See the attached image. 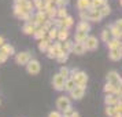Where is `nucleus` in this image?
Returning <instances> with one entry per match:
<instances>
[{"mask_svg": "<svg viewBox=\"0 0 122 117\" xmlns=\"http://www.w3.org/2000/svg\"><path fill=\"white\" fill-rule=\"evenodd\" d=\"M32 36H33L36 40H41V39H44L45 36H47V30H45L43 26H39V28L34 29V32H33Z\"/></svg>", "mask_w": 122, "mask_h": 117, "instance_id": "nucleus-20", "label": "nucleus"}, {"mask_svg": "<svg viewBox=\"0 0 122 117\" xmlns=\"http://www.w3.org/2000/svg\"><path fill=\"white\" fill-rule=\"evenodd\" d=\"M0 103H1V100H0Z\"/></svg>", "mask_w": 122, "mask_h": 117, "instance_id": "nucleus-54", "label": "nucleus"}, {"mask_svg": "<svg viewBox=\"0 0 122 117\" xmlns=\"http://www.w3.org/2000/svg\"><path fill=\"white\" fill-rule=\"evenodd\" d=\"M32 58V54L29 51H21V52H15V63L17 65H21V66H25L29 62V59Z\"/></svg>", "mask_w": 122, "mask_h": 117, "instance_id": "nucleus-4", "label": "nucleus"}, {"mask_svg": "<svg viewBox=\"0 0 122 117\" xmlns=\"http://www.w3.org/2000/svg\"><path fill=\"white\" fill-rule=\"evenodd\" d=\"M50 44H52V41H51L47 36H45L44 39L39 40V50L41 51V52H45V51H47V48L50 47Z\"/></svg>", "mask_w": 122, "mask_h": 117, "instance_id": "nucleus-22", "label": "nucleus"}, {"mask_svg": "<svg viewBox=\"0 0 122 117\" xmlns=\"http://www.w3.org/2000/svg\"><path fill=\"white\" fill-rule=\"evenodd\" d=\"M114 88H115V84L106 81L104 87H103V91H104V94H112L114 92Z\"/></svg>", "mask_w": 122, "mask_h": 117, "instance_id": "nucleus-30", "label": "nucleus"}, {"mask_svg": "<svg viewBox=\"0 0 122 117\" xmlns=\"http://www.w3.org/2000/svg\"><path fill=\"white\" fill-rule=\"evenodd\" d=\"M103 19V17L100 15L99 8H89L88 10V21L93 23H99Z\"/></svg>", "mask_w": 122, "mask_h": 117, "instance_id": "nucleus-9", "label": "nucleus"}, {"mask_svg": "<svg viewBox=\"0 0 122 117\" xmlns=\"http://www.w3.org/2000/svg\"><path fill=\"white\" fill-rule=\"evenodd\" d=\"M0 51H3V52H4V54H6L7 56H12V55H15V48H14V45L7 44V43H4V44L0 47Z\"/></svg>", "mask_w": 122, "mask_h": 117, "instance_id": "nucleus-19", "label": "nucleus"}, {"mask_svg": "<svg viewBox=\"0 0 122 117\" xmlns=\"http://www.w3.org/2000/svg\"><path fill=\"white\" fill-rule=\"evenodd\" d=\"M41 26H43L45 30H48V29L52 28V21H51V19H47V21H44V22H43V25H41Z\"/></svg>", "mask_w": 122, "mask_h": 117, "instance_id": "nucleus-43", "label": "nucleus"}, {"mask_svg": "<svg viewBox=\"0 0 122 117\" xmlns=\"http://www.w3.org/2000/svg\"><path fill=\"white\" fill-rule=\"evenodd\" d=\"M34 10H43L44 8V0H32Z\"/></svg>", "mask_w": 122, "mask_h": 117, "instance_id": "nucleus-35", "label": "nucleus"}, {"mask_svg": "<svg viewBox=\"0 0 122 117\" xmlns=\"http://www.w3.org/2000/svg\"><path fill=\"white\" fill-rule=\"evenodd\" d=\"M19 1H21V0H14V4H18Z\"/></svg>", "mask_w": 122, "mask_h": 117, "instance_id": "nucleus-51", "label": "nucleus"}, {"mask_svg": "<svg viewBox=\"0 0 122 117\" xmlns=\"http://www.w3.org/2000/svg\"><path fill=\"white\" fill-rule=\"evenodd\" d=\"M99 12H100V15L104 18V17H108L111 14V7L108 3H106V4H103V6H100L99 7Z\"/></svg>", "mask_w": 122, "mask_h": 117, "instance_id": "nucleus-25", "label": "nucleus"}, {"mask_svg": "<svg viewBox=\"0 0 122 117\" xmlns=\"http://www.w3.org/2000/svg\"><path fill=\"white\" fill-rule=\"evenodd\" d=\"M62 25H63V28L70 29L74 25V18L71 15H66L65 18H62Z\"/></svg>", "mask_w": 122, "mask_h": 117, "instance_id": "nucleus-24", "label": "nucleus"}, {"mask_svg": "<svg viewBox=\"0 0 122 117\" xmlns=\"http://www.w3.org/2000/svg\"><path fill=\"white\" fill-rule=\"evenodd\" d=\"M66 15H69L66 7H56V18H65Z\"/></svg>", "mask_w": 122, "mask_h": 117, "instance_id": "nucleus-29", "label": "nucleus"}, {"mask_svg": "<svg viewBox=\"0 0 122 117\" xmlns=\"http://www.w3.org/2000/svg\"><path fill=\"white\" fill-rule=\"evenodd\" d=\"M114 111H115V113H122V102H121V99L114 105Z\"/></svg>", "mask_w": 122, "mask_h": 117, "instance_id": "nucleus-39", "label": "nucleus"}, {"mask_svg": "<svg viewBox=\"0 0 122 117\" xmlns=\"http://www.w3.org/2000/svg\"><path fill=\"white\" fill-rule=\"evenodd\" d=\"M7 59H8V56H7L3 51H0V63H4Z\"/></svg>", "mask_w": 122, "mask_h": 117, "instance_id": "nucleus-45", "label": "nucleus"}, {"mask_svg": "<svg viewBox=\"0 0 122 117\" xmlns=\"http://www.w3.org/2000/svg\"><path fill=\"white\" fill-rule=\"evenodd\" d=\"M62 117H70L69 114H62Z\"/></svg>", "mask_w": 122, "mask_h": 117, "instance_id": "nucleus-52", "label": "nucleus"}, {"mask_svg": "<svg viewBox=\"0 0 122 117\" xmlns=\"http://www.w3.org/2000/svg\"><path fill=\"white\" fill-rule=\"evenodd\" d=\"M85 52H86V50H85V47H84V43H77V41H74V43H73L71 52H70V54L82 55V54H85Z\"/></svg>", "mask_w": 122, "mask_h": 117, "instance_id": "nucleus-11", "label": "nucleus"}, {"mask_svg": "<svg viewBox=\"0 0 122 117\" xmlns=\"http://www.w3.org/2000/svg\"><path fill=\"white\" fill-rule=\"evenodd\" d=\"M48 117H62V113L59 110H52L50 114H48Z\"/></svg>", "mask_w": 122, "mask_h": 117, "instance_id": "nucleus-44", "label": "nucleus"}, {"mask_svg": "<svg viewBox=\"0 0 122 117\" xmlns=\"http://www.w3.org/2000/svg\"><path fill=\"white\" fill-rule=\"evenodd\" d=\"M106 3H107V0H91V7L89 8H99L100 6H103Z\"/></svg>", "mask_w": 122, "mask_h": 117, "instance_id": "nucleus-31", "label": "nucleus"}, {"mask_svg": "<svg viewBox=\"0 0 122 117\" xmlns=\"http://www.w3.org/2000/svg\"><path fill=\"white\" fill-rule=\"evenodd\" d=\"M106 81L112 83V84H115V85H121L122 78H121L119 73L117 72V70H110V72L107 73V76H106Z\"/></svg>", "mask_w": 122, "mask_h": 117, "instance_id": "nucleus-8", "label": "nucleus"}, {"mask_svg": "<svg viewBox=\"0 0 122 117\" xmlns=\"http://www.w3.org/2000/svg\"><path fill=\"white\" fill-rule=\"evenodd\" d=\"M59 74H62L65 78H69V77H70V67L62 66L61 69H59Z\"/></svg>", "mask_w": 122, "mask_h": 117, "instance_id": "nucleus-33", "label": "nucleus"}, {"mask_svg": "<svg viewBox=\"0 0 122 117\" xmlns=\"http://www.w3.org/2000/svg\"><path fill=\"white\" fill-rule=\"evenodd\" d=\"M18 6L22 8L23 11H33L34 7H33V3H32V0H21L19 3H18Z\"/></svg>", "mask_w": 122, "mask_h": 117, "instance_id": "nucleus-16", "label": "nucleus"}, {"mask_svg": "<svg viewBox=\"0 0 122 117\" xmlns=\"http://www.w3.org/2000/svg\"><path fill=\"white\" fill-rule=\"evenodd\" d=\"M69 116H70V117H81V116H80V113H78V111H76L74 109H73V111L69 114Z\"/></svg>", "mask_w": 122, "mask_h": 117, "instance_id": "nucleus-48", "label": "nucleus"}, {"mask_svg": "<svg viewBox=\"0 0 122 117\" xmlns=\"http://www.w3.org/2000/svg\"><path fill=\"white\" fill-rule=\"evenodd\" d=\"M76 87V83L73 81V78H66L65 80V85H63V91H66V92H70L73 88Z\"/></svg>", "mask_w": 122, "mask_h": 117, "instance_id": "nucleus-26", "label": "nucleus"}, {"mask_svg": "<svg viewBox=\"0 0 122 117\" xmlns=\"http://www.w3.org/2000/svg\"><path fill=\"white\" fill-rule=\"evenodd\" d=\"M47 17H48V19H52V18L56 17V7L55 8H52V10H48V11H47Z\"/></svg>", "mask_w": 122, "mask_h": 117, "instance_id": "nucleus-40", "label": "nucleus"}, {"mask_svg": "<svg viewBox=\"0 0 122 117\" xmlns=\"http://www.w3.org/2000/svg\"><path fill=\"white\" fill-rule=\"evenodd\" d=\"M114 25H115L117 28L122 29V19H117V21H115V23H114Z\"/></svg>", "mask_w": 122, "mask_h": 117, "instance_id": "nucleus-47", "label": "nucleus"}, {"mask_svg": "<svg viewBox=\"0 0 122 117\" xmlns=\"http://www.w3.org/2000/svg\"><path fill=\"white\" fill-rule=\"evenodd\" d=\"M55 59L59 62V63H65V62H67V59H69V54H67V52H63L62 55H59L58 58H55Z\"/></svg>", "mask_w": 122, "mask_h": 117, "instance_id": "nucleus-37", "label": "nucleus"}, {"mask_svg": "<svg viewBox=\"0 0 122 117\" xmlns=\"http://www.w3.org/2000/svg\"><path fill=\"white\" fill-rule=\"evenodd\" d=\"M112 117H122V114H121V113H115Z\"/></svg>", "mask_w": 122, "mask_h": 117, "instance_id": "nucleus-50", "label": "nucleus"}, {"mask_svg": "<svg viewBox=\"0 0 122 117\" xmlns=\"http://www.w3.org/2000/svg\"><path fill=\"white\" fill-rule=\"evenodd\" d=\"M91 29H92V25L89 21H80L77 23V26H76V30H85V32H91Z\"/></svg>", "mask_w": 122, "mask_h": 117, "instance_id": "nucleus-21", "label": "nucleus"}, {"mask_svg": "<svg viewBox=\"0 0 122 117\" xmlns=\"http://www.w3.org/2000/svg\"><path fill=\"white\" fill-rule=\"evenodd\" d=\"M84 47H85V50L86 51H96L97 50V47H99V40L96 36H89L85 39L84 41Z\"/></svg>", "mask_w": 122, "mask_h": 117, "instance_id": "nucleus-3", "label": "nucleus"}, {"mask_svg": "<svg viewBox=\"0 0 122 117\" xmlns=\"http://www.w3.org/2000/svg\"><path fill=\"white\" fill-rule=\"evenodd\" d=\"M69 36H70L69 29L59 28V29H58V36H56V40H59V41H65L66 39H69Z\"/></svg>", "mask_w": 122, "mask_h": 117, "instance_id": "nucleus-18", "label": "nucleus"}, {"mask_svg": "<svg viewBox=\"0 0 122 117\" xmlns=\"http://www.w3.org/2000/svg\"><path fill=\"white\" fill-rule=\"evenodd\" d=\"M104 113H106V116H107V117H112L114 114H115V111H114V106H107V105H106Z\"/></svg>", "mask_w": 122, "mask_h": 117, "instance_id": "nucleus-36", "label": "nucleus"}, {"mask_svg": "<svg viewBox=\"0 0 122 117\" xmlns=\"http://www.w3.org/2000/svg\"><path fill=\"white\" fill-rule=\"evenodd\" d=\"M88 32H85V30H76V33H74V41H77V43H84L85 39L88 37Z\"/></svg>", "mask_w": 122, "mask_h": 117, "instance_id": "nucleus-17", "label": "nucleus"}, {"mask_svg": "<svg viewBox=\"0 0 122 117\" xmlns=\"http://www.w3.org/2000/svg\"><path fill=\"white\" fill-rule=\"evenodd\" d=\"M69 3H70V0H58L56 1V7H67Z\"/></svg>", "mask_w": 122, "mask_h": 117, "instance_id": "nucleus-42", "label": "nucleus"}, {"mask_svg": "<svg viewBox=\"0 0 122 117\" xmlns=\"http://www.w3.org/2000/svg\"><path fill=\"white\" fill-rule=\"evenodd\" d=\"M34 29H36L34 23L32 22V21H26V22L23 23V26H22V32L25 34H28V36H32L33 32H34Z\"/></svg>", "mask_w": 122, "mask_h": 117, "instance_id": "nucleus-13", "label": "nucleus"}, {"mask_svg": "<svg viewBox=\"0 0 122 117\" xmlns=\"http://www.w3.org/2000/svg\"><path fill=\"white\" fill-rule=\"evenodd\" d=\"M55 105H56V109H58V110L62 113V111L65 110L66 107H69V106L71 105V100H70V98H69V96L61 95V96L56 99V103H55Z\"/></svg>", "mask_w": 122, "mask_h": 117, "instance_id": "nucleus-6", "label": "nucleus"}, {"mask_svg": "<svg viewBox=\"0 0 122 117\" xmlns=\"http://www.w3.org/2000/svg\"><path fill=\"white\" fill-rule=\"evenodd\" d=\"M110 37H111V34H110V32H108V29H107V28L103 29V30H102V34H100V39H102V41H103V43H106V41L110 39Z\"/></svg>", "mask_w": 122, "mask_h": 117, "instance_id": "nucleus-34", "label": "nucleus"}, {"mask_svg": "<svg viewBox=\"0 0 122 117\" xmlns=\"http://www.w3.org/2000/svg\"><path fill=\"white\" fill-rule=\"evenodd\" d=\"M70 94V98L73 100H80L84 98V95H85V87H81V85H76L74 88L69 92Z\"/></svg>", "mask_w": 122, "mask_h": 117, "instance_id": "nucleus-7", "label": "nucleus"}, {"mask_svg": "<svg viewBox=\"0 0 122 117\" xmlns=\"http://www.w3.org/2000/svg\"><path fill=\"white\" fill-rule=\"evenodd\" d=\"M73 43H74V41H71V40H69V39H66L65 41H62V50L65 51V52H67V54H70V52H71Z\"/></svg>", "mask_w": 122, "mask_h": 117, "instance_id": "nucleus-27", "label": "nucleus"}, {"mask_svg": "<svg viewBox=\"0 0 122 117\" xmlns=\"http://www.w3.org/2000/svg\"><path fill=\"white\" fill-rule=\"evenodd\" d=\"M4 43H6V40H4V37H3V36H0V47H1V45L4 44Z\"/></svg>", "mask_w": 122, "mask_h": 117, "instance_id": "nucleus-49", "label": "nucleus"}, {"mask_svg": "<svg viewBox=\"0 0 122 117\" xmlns=\"http://www.w3.org/2000/svg\"><path fill=\"white\" fill-rule=\"evenodd\" d=\"M119 99H121V98H118V96H117V95H114V94H106V96H104V105L114 106Z\"/></svg>", "mask_w": 122, "mask_h": 117, "instance_id": "nucleus-14", "label": "nucleus"}, {"mask_svg": "<svg viewBox=\"0 0 122 117\" xmlns=\"http://www.w3.org/2000/svg\"><path fill=\"white\" fill-rule=\"evenodd\" d=\"M73 111V106L70 105L69 106V107H66V109H65V110L62 111V114H70V113H71Z\"/></svg>", "mask_w": 122, "mask_h": 117, "instance_id": "nucleus-46", "label": "nucleus"}, {"mask_svg": "<svg viewBox=\"0 0 122 117\" xmlns=\"http://www.w3.org/2000/svg\"><path fill=\"white\" fill-rule=\"evenodd\" d=\"M108 58H110V61H112V62L121 61L122 48H112V50H108Z\"/></svg>", "mask_w": 122, "mask_h": 117, "instance_id": "nucleus-10", "label": "nucleus"}, {"mask_svg": "<svg viewBox=\"0 0 122 117\" xmlns=\"http://www.w3.org/2000/svg\"><path fill=\"white\" fill-rule=\"evenodd\" d=\"M56 36H58V28L52 26L51 29H48V30H47V37H48L51 41L56 40Z\"/></svg>", "mask_w": 122, "mask_h": 117, "instance_id": "nucleus-28", "label": "nucleus"}, {"mask_svg": "<svg viewBox=\"0 0 122 117\" xmlns=\"http://www.w3.org/2000/svg\"><path fill=\"white\" fill-rule=\"evenodd\" d=\"M65 80L66 78L63 77L59 73H55L54 77H52V87L55 91H63V85H65Z\"/></svg>", "mask_w": 122, "mask_h": 117, "instance_id": "nucleus-5", "label": "nucleus"}, {"mask_svg": "<svg viewBox=\"0 0 122 117\" xmlns=\"http://www.w3.org/2000/svg\"><path fill=\"white\" fill-rule=\"evenodd\" d=\"M106 45L108 50H112V48H122L121 44V39H114V37H110V39L106 41Z\"/></svg>", "mask_w": 122, "mask_h": 117, "instance_id": "nucleus-12", "label": "nucleus"}, {"mask_svg": "<svg viewBox=\"0 0 122 117\" xmlns=\"http://www.w3.org/2000/svg\"><path fill=\"white\" fill-rule=\"evenodd\" d=\"M80 19H81V21H88V10L80 11Z\"/></svg>", "mask_w": 122, "mask_h": 117, "instance_id": "nucleus-41", "label": "nucleus"}, {"mask_svg": "<svg viewBox=\"0 0 122 117\" xmlns=\"http://www.w3.org/2000/svg\"><path fill=\"white\" fill-rule=\"evenodd\" d=\"M107 29H108V32H110L111 37H114V39H121L122 37V29L117 28L115 25H110Z\"/></svg>", "mask_w": 122, "mask_h": 117, "instance_id": "nucleus-15", "label": "nucleus"}, {"mask_svg": "<svg viewBox=\"0 0 122 117\" xmlns=\"http://www.w3.org/2000/svg\"><path fill=\"white\" fill-rule=\"evenodd\" d=\"M22 12H23V10L21 8V7L18 6V4H14V15H15V17L18 18L21 14H22Z\"/></svg>", "mask_w": 122, "mask_h": 117, "instance_id": "nucleus-38", "label": "nucleus"}, {"mask_svg": "<svg viewBox=\"0 0 122 117\" xmlns=\"http://www.w3.org/2000/svg\"><path fill=\"white\" fill-rule=\"evenodd\" d=\"M51 1H54V3H55V4H56V1H58V0H51Z\"/></svg>", "mask_w": 122, "mask_h": 117, "instance_id": "nucleus-53", "label": "nucleus"}, {"mask_svg": "<svg viewBox=\"0 0 122 117\" xmlns=\"http://www.w3.org/2000/svg\"><path fill=\"white\" fill-rule=\"evenodd\" d=\"M32 15H33V14H32L30 11H23L22 14L18 17V19H21V21H25V22H26V21H30V19H32Z\"/></svg>", "mask_w": 122, "mask_h": 117, "instance_id": "nucleus-32", "label": "nucleus"}, {"mask_svg": "<svg viewBox=\"0 0 122 117\" xmlns=\"http://www.w3.org/2000/svg\"><path fill=\"white\" fill-rule=\"evenodd\" d=\"M70 78L76 83V85H81V87H86L88 84V74L82 70H80L77 67H71L70 69Z\"/></svg>", "mask_w": 122, "mask_h": 117, "instance_id": "nucleus-1", "label": "nucleus"}, {"mask_svg": "<svg viewBox=\"0 0 122 117\" xmlns=\"http://www.w3.org/2000/svg\"><path fill=\"white\" fill-rule=\"evenodd\" d=\"M76 6H77L78 11H82V10H88L89 7H91V0H77Z\"/></svg>", "mask_w": 122, "mask_h": 117, "instance_id": "nucleus-23", "label": "nucleus"}, {"mask_svg": "<svg viewBox=\"0 0 122 117\" xmlns=\"http://www.w3.org/2000/svg\"><path fill=\"white\" fill-rule=\"evenodd\" d=\"M26 66V72L29 74H32V76H36V74H39L40 70H41V63H40L37 59H33V58H30L29 62L25 65Z\"/></svg>", "mask_w": 122, "mask_h": 117, "instance_id": "nucleus-2", "label": "nucleus"}]
</instances>
